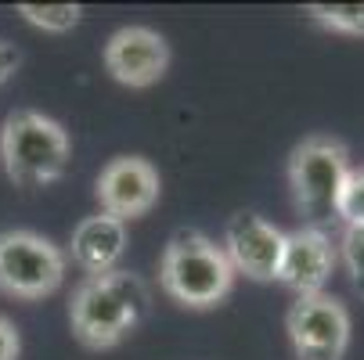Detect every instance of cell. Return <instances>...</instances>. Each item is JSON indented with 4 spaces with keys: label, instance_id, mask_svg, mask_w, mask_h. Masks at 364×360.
Returning <instances> with one entry per match:
<instances>
[{
    "label": "cell",
    "instance_id": "1",
    "mask_svg": "<svg viewBox=\"0 0 364 360\" xmlns=\"http://www.w3.org/2000/svg\"><path fill=\"white\" fill-rule=\"evenodd\" d=\"M148 314V288L130 271H109L87 278L69 306L73 332L90 349H109L127 339Z\"/></svg>",
    "mask_w": 364,
    "mask_h": 360
},
{
    "label": "cell",
    "instance_id": "2",
    "mask_svg": "<svg viewBox=\"0 0 364 360\" xmlns=\"http://www.w3.org/2000/svg\"><path fill=\"white\" fill-rule=\"evenodd\" d=\"M159 281L163 292L188 310H213L235 285V267L224 245L205 238L202 231H181L163 252Z\"/></svg>",
    "mask_w": 364,
    "mask_h": 360
},
{
    "label": "cell",
    "instance_id": "3",
    "mask_svg": "<svg viewBox=\"0 0 364 360\" xmlns=\"http://www.w3.org/2000/svg\"><path fill=\"white\" fill-rule=\"evenodd\" d=\"M350 180V159L346 148L336 137H306L296 144L289 163V184L296 209L306 220V227L321 231L325 224L339 220V198Z\"/></svg>",
    "mask_w": 364,
    "mask_h": 360
},
{
    "label": "cell",
    "instance_id": "4",
    "mask_svg": "<svg viewBox=\"0 0 364 360\" xmlns=\"http://www.w3.org/2000/svg\"><path fill=\"white\" fill-rule=\"evenodd\" d=\"M0 159L15 184L43 187L69 170V133L43 112H11L0 130Z\"/></svg>",
    "mask_w": 364,
    "mask_h": 360
},
{
    "label": "cell",
    "instance_id": "5",
    "mask_svg": "<svg viewBox=\"0 0 364 360\" xmlns=\"http://www.w3.org/2000/svg\"><path fill=\"white\" fill-rule=\"evenodd\" d=\"M65 278V256L55 241L33 231L0 234V292L18 299H43L58 292Z\"/></svg>",
    "mask_w": 364,
    "mask_h": 360
},
{
    "label": "cell",
    "instance_id": "6",
    "mask_svg": "<svg viewBox=\"0 0 364 360\" xmlns=\"http://www.w3.org/2000/svg\"><path fill=\"white\" fill-rule=\"evenodd\" d=\"M289 339L299 360H343L350 346V314L332 295H299L289 310Z\"/></svg>",
    "mask_w": 364,
    "mask_h": 360
},
{
    "label": "cell",
    "instance_id": "7",
    "mask_svg": "<svg viewBox=\"0 0 364 360\" xmlns=\"http://www.w3.org/2000/svg\"><path fill=\"white\" fill-rule=\"evenodd\" d=\"M105 69L123 87H151L170 69V43L148 26H123L105 43Z\"/></svg>",
    "mask_w": 364,
    "mask_h": 360
},
{
    "label": "cell",
    "instance_id": "8",
    "mask_svg": "<svg viewBox=\"0 0 364 360\" xmlns=\"http://www.w3.org/2000/svg\"><path fill=\"white\" fill-rule=\"evenodd\" d=\"M159 170L141 156H116L97 177V202L116 220H137L159 202Z\"/></svg>",
    "mask_w": 364,
    "mask_h": 360
},
{
    "label": "cell",
    "instance_id": "9",
    "mask_svg": "<svg viewBox=\"0 0 364 360\" xmlns=\"http://www.w3.org/2000/svg\"><path fill=\"white\" fill-rule=\"evenodd\" d=\"M224 252L235 274H245L249 281H278L282 256H285V231H278L274 224L252 213H238L228 220Z\"/></svg>",
    "mask_w": 364,
    "mask_h": 360
},
{
    "label": "cell",
    "instance_id": "10",
    "mask_svg": "<svg viewBox=\"0 0 364 360\" xmlns=\"http://www.w3.org/2000/svg\"><path fill=\"white\" fill-rule=\"evenodd\" d=\"M332 274V245L325 231L314 227H299L285 234V256H282V271L278 281H285L296 295H318L321 285Z\"/></svg>",
    "mask_w": 364,
    "mask_h": 360
},
{
    "label": "cell",
    "instance_id": "11",
    "mask_svg": "<svg viewBox=\"0 0 364 360\" xmlns=\"http://www.w3.org/2000/svg\"><path fill=\"white\" fill-rule=\"evenodd\" d=\"M123 249H127V224L109 213L87 217L73 231V260L87 271V278L116 271Z\"/></svg>",
    "mask_w": 364,
    "mask_h": 360
},
{
    "label": "cell",
    "instance_id": "12",
    "mask_svg": "<svg viewBox=\"0 0 364 360\" xmlns=\"http://www.w3.org/2000/svg\"><path fill=\"white\" fill-rule=\"evenodd\" d=\"M18 15L43 33H69L80 26L83 8H76V4H22Z\"/></svg>",
    "mask_w": 364,
    "mask_h": 360
},
{
    "label": "cell",
    "instance_id": "13",
    "mask_svg": "<svg viewBox=\"0 0 364 360\" xmlns=\"http://www.w3.org/2000/svg\"><path fill=\"white\" fill-rule=\"evenodd\" d=\"M321 26L346 33V36H364V4H314L310 8Z\"/></svg>",
    "mask_w": 364,
    "mask_h": 360
},
{
    "label": "cell",
    "instance_id": "14",
    "mask_svg": "<svg viewBox=\"0 0 364 360\" xmlns=\"http://www.w3.org/2000/svg\"><path fill=\"white\" fill-rule=\"evenodd\" d=\"M343 260L350 267V278L357 285V292L364 295V224H346L343 234Z\"/></svg>",
    "mask_w": 364,
    "mask_h": 360
},
{
    "label": "cell",
    "instance_id": "15",
    "mask_svg": "<svg viewBox=\"0 0 364 360\" xmlns=\"http://www.w3.org/2000/svg\"><path fill=\"white\" fill-rule=\"evenodd\" d=\"M339 220L343 224H364V170L350 173L343 198H339Z\"/></svg>",
    "mask_w": 364,
    "mask_h": 360
},
{
    "label": "cell",
    "instance_id": "16",
    "mask_svg": "<svg viewBox=\"0 0 364 360\" xmlns=\"http://www.w3.org/2000/svg\"><path fill=\"white\" fill-rule=\"evenodd\" d=\"M18 353H22V339L15 324L8 317H0V360H18Z\"/></svg>",
    "mask_w": 364,
    "mask_h": 360
},
{
    "label": "cell",
    "instance_id": "17",
    "mask_svg": "<svg viewBox=\"0 0 364 360\" xmlns=\"http://www.w3.org/2000/svg\"><path fill=\"white\" fill-rule=\"evenodd\" d=\"M18 65H22V50L0 40V83H8V80L15 76V69H18Z\"/></svg>",
    "mask_w": 364,
    "mask_h": 360
}]
</instances>
